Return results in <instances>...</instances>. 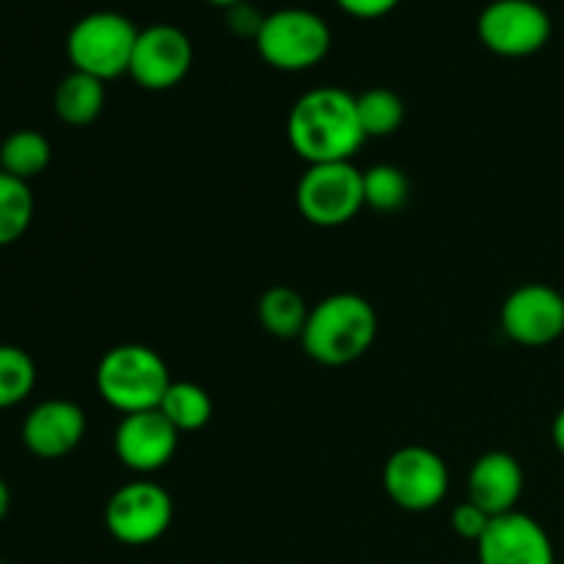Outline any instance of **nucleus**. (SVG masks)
Returning a JSON list of instances; mask_svg holds the SVG:
<instances>
[{
    "mask_svg": "<svg viewBox=\"0 0 564 564\" xmlns=\"http://www.w3.org/2000/svg\"><path fill=\"white\" fill-rule=\"evenodd\" d=\"M53 108L64 124L88 127L102 116L105 110V83L86 72L72 69L64 80L55 86Z\"/></svg>",
    "mask_w": 564,
    "mask_h": 564,
    "instance_id": "16",
    "label": "nucleus"
},
{
    "mask_svg": "<svg viewBox=\"0 0 564 564\" xmlns=\"http://www.w3.org/2000/svg\"><path fill=\"white\" fill-rule=\"evenodd\" d=\"M345 14L358 17V20H378V17L391 14L400 6V0H336Z\"/></svg>",
    "mask_w": 564,
    "mask_h": 564,
    "instance_id": "26",
    "label": "nucleus"
},
{
    "mask_svg": "<svg viewBox=\"0 0 564 564\" xmlns=\"http://www.w3.org/2000/svg\"><path fill=\"white\" fill-rule=\"evenodd\" d=\"M330 25L312 9L286 6L270 11L257 36L262 61L281 72H306L330 53Z\"/></svg>",
    "mask_w": 564,
    "mask_h": 564,
    "instance_id": "5",
    "label": "nucleus"
},
{
    "mask_svg": "<svg viewBox=\"0 0 564 564\" xmlns=\"http://www.w3.org/2000/svg\"><path fill=\"white\" fill-rule=\"evenodd\" d=\"M523 468L518 457L510 452H488L477 457V463L468 471V501L490 518L507 516L518 510V501L523 496Z\"/></svg>",
    "mask_w": 564,
    "mask_h": 564,
    "instance_id": "15",
    "label": "nucleus"
},
{
    "mask_svg": "<svg viewBox=\"0 0 564 564\" xmlns=\"http://www.w3.org/2000/svg\"><path fill=\"white\" fill-rule=\"evenodd\" d=\"M452 532L457 534V538L463 540H471V543H479V538H482L485 532H488L490 521L494 518L488 516L485 510H479L477 505H471V501H463V505H457L455 510H452Z\"/></svg>",
    "mask_w": 564,
    "mask_h": 564,
    "instance_id": "24",
    "label": "nucleus"
},
{
    "mask_svg": "<svg viewBox=\"0 0 564 564\" xmlns=\"http://www.w3.org/2000/svg\"><path fill=\"white\" fill-rule=\"evenodd\" d=\"M207 3H213V6H218V9H229V6H235V3H240V0H207Z\"/></svg>",
    "mask_w": 564,
    "mask_h": 564,
    "instance_id": "29",
    "label": "nucleus"
},
{
    "mask_svg": "<svg viewBox=\"0 0 564 564\" xmlns=\"http://www.w3.org/2000/svg\"><path fill=\"white\" fill-rule=\"evenodd\" d=\"M312 306L292 286H270L259 297V323L275 339H301Z\"/></svg>",
    "mask_w": 564,
    "mask_h": 564,
    "instance_id": "17",
    "label": "nucleus"
},
{
    "mask_svg": "<svg viewBox=\"0 0 564 564\" xmlns=\"http://www.w3.org/2000/svg\"><path fill=\"white\" fill-rule=\"evenodd\" d=\"M180 433H196L213 419V397L193 380H171L163 402L158 408Z\"/></svg>",
    "mask_w": 564,
    "mask_h": 564,
    "instance_id": "19",
    "label": "nucleus"
},
{
    "mask_svg": "<svg viewBox=\"0 0 564 564\" xmlns=\"http://www.w3.org/2000/svg\"><path fill=\"white\" fill-rule=\"evenodd\" d=\"M264 17L268 14H262V11H259L251 0H240V3H235L226 9V25H229V31L235 33V36L257 42L259 31H262V25H264Z\"/></svg>",
    "mask_w": 564,
    "mask_h": 564,
    "instance_id": "25",
    "label": "nucleus"
},
{
    "mask_svg": "<svg viewBox=\"0 0 564 564\" xmlns=\"http://www.w3.org/2000/svg\"><path fill=\"white\" fill-rule=\"evenodd\" d=\"M36 386V364L22 347L0 345V411L31 397Z\"/></svg>",
    "mask_w": 564,
    "mask_h": 564,
    "instance_id": "23",
    "label": "nucleus"
},
{
    "mask_svg": "<svg viewBox=\"0 0 564 564\" xmlns=\"http://www.w3.org/2000/svg\"><path fill=\"white\" fill-rule=\"evenodd\" d=\"M180 430L160 411H141L121 416L113 435L116 457L135 474H154L174 460L180 449Z\"/></svg>",
    "mask_w": 564,
    "mask_h": 564,
    "instance_id": "13",
    "label": "nucleus"
},
{
    "mask_svg": "<svg viewBox=\"0 0 564 564\" xmlns=\"http://www.w3.org/2000/svg\"><path fill=\"white\" fill-rule=\"evenodd\" d=\"M356 108L367 141L394 135L405 121V102L391 88H369V91L356 94Z\"/></svg>",
    "mask_w": 564,
    "mask_h": 564,
    "instance_id": "21",
    "label": "nucleus"
},
{
    "mask_svg": "<svg viewBox=\"0 0 564 564\" xmlns=\"http://www.w3.org/2000/svg\"><path fill=\"white\" fill-rule=\"evenodd\" d=\"M411 198V180L391 163L364 171V204L375 213H400Z\"/></svg>",
    "mask_w": 564,
    "mask_h": 564,
    "instance_id": "22",
    "label": "nucleus"
},
{
    "mask_svg": "<svg viewBox=\"0 0 564 564\" xmlns=\"http://www.w3.org/2000/svg\"><path fill=\"white\" fill-rule=\"evenodd\" d=\"M9 510H11V490L9 485L0 479V523H3V518L9 516Z\"/></svg>",
    "mask_w": 564,
    "mask_h": 564,
    "instance_id": "28",
    "label": "nucleus"
},
{
    "mask_svg": "<svg viewBox=\"0 0 564 564\" xmlns=\"http://www.w3.org/2000/svg\"><path fill=\"white\" fill-rule=\"evenodd\" d=\"M174 521V499L169 490L149 479H135L116 490L105 505V527L110 538L130 549L152 545Z\"/></svg>",
    "mask_w": 564,
    "mask_h": 564,
    "instance_id": "7",
    "label": "nucleus"
},
{
    "mask_svg": "<svg viewBox=\"0 0 564 564\" xmlns=\"http://www.w3.org/2000/svg\"><path fill=\"white\" fill-rule=\"evenodd\" d=\"M554 22L534 0H490L477 20L479 42L501 58H527L549 44Z\"/></svg>",
    "mask_w": 564,
    "mask_h": 564,
    "instance_id": "8",
    "label": "nucleus"
},
{
    "mask_svg": "<svg viewBox=\"0 0 564 564\" xmlns=\"http://www.w3.org/2000/svg\"><path fill=\"white\" fill-rule=\"evenodd\" d=\"M86 438V413L72 400H44L22 422V444L42 460L72 455Z\"/></svg>",
    "mask_w": 564,
    "mask_h": 564,
    "instance_id": "14",
    "label": "nucleus"
},
{
    "mask_svg": "<svg viewBox=\"0 0 564 564\" xmlns=\"http://www.w3.org/2000/svg\"><path fill=\"white\" fill-rule=\"evenodd\" d=\"M501 330L521 347H549L564 334V295L551 284H523L501 306Z\"/></svg>",
    "mask_w": 564,
    "mask_h": 564,
    "instance_id": "11",
    "label": "nucleus"
},
{
    "mask_svg": "<svg viewBox=\"0 0 564 564\" xmlns=\"http://www.w3.org/2000/svg\"><path fill=\"white\" fill-rule=\"evenodd\" d=\"M169 386V364L147 345H116L99 358L97 391L121 416L158 411Z\"/></svg>",
    "mask_w": 564,
    "mask_h": 564,
    "instance_id": "3",
    "label": "nucleus"
},
{
    "mask_svg": "<svg viewBox=\"0 0 564 564\" xmlns=\"http://www.w3.org/2000/svg\"><path fill=\"white\" fill-rule=\"evenodd\" d=\"M292 152L308 165L345 163L364 147L356 94L339 86H319L295 99L286 119Z\"/></svg>",
    "mask_w": 564,
    "mask_h": 564,
    "instance_id": "1",
    "label": "nucleus"
},
{
    "mask_svg": "<svg viewBox=\"0 0 564 564\" xmlns=\"http://www.w3.org/2000/svg\"><path fill=\"white\" fill-rule=\"evenodd\" d=\"M53 160L50 141L36 130H17L0 143V171L28 182L42 176Z\"/></svg>",
    "mask_w": 564,
    "mask_h": 564,
    "instance_id": "18",
    "label": "nucleus"
},
{
    "mask_svg": "<svg viewBox=\"0 0 564 564\" xmlns=\"http://www.w3.org/2000/svg\"><path fill=\"white\" fill-rule=\"evenodd\" d=\"M383 490L400 510L430 512L449 494V468L427 446H402L386 460Z\"/></svg>",
    "mask_w": 564,
    "mask_h": 564,
    "instance_id": "9",
    "label": "nucleus"
},
{
    "mask_svg": "<svg viewBox=\"0 0 564 564\" xmlns=\"http://www.w3.org/2000/svg\"><path fill=\"white\" fill-rule=\"evenodd\" d=\"M193 42L180 25L158 22L138 31L127 75L147 91H169L176 88L193 69Z\"/></svg>",
    "mask_w": 564,
    "mask_h": 564,
    "instance_id": "10",
    "label": "nucleus"
},
{
    "mask_svg": "<svg viewBox=\"0 0 564 564\" xmlns=\"http://www.w3.org/2000/svg\"><path fill=\"white\" fill-rule=\"evenodd\" d=\"M378 339V312L356 292H336L312 306L301 345L323 367H347L372 350Z\"/></svg>",
    "mask_w": 564,
    "mask_h": 564,
    "instance_id": "2",
    "label": "nucleus"
},
{
    "mask_svg": "<svg viewBox=\"0 0 564 564\" xmlns=\"http://www.w3.org/2000/svg\"><path fill=\"white\" fill-rule=\"evenodd\" d=\"M297 213L319 229L345 226L361 213L364 204V171L350 160L345 163H317L303 171L295 187Z\"/></svg>",
    "mask_w": 564,
    "mask_h": 564,
    "instance_id": "6",
    "label": "nucleus"
},
{
    "mask_svg": "<svg viewBox=\"0 0 564 564\" xmlns=\"http://www.w3.org/2000/svg\"><path fill=\"white\" fill-rule=\"evenodd\" d=\"M479 564H556L551 534L540 521L516 510L490 521L477 543Z\"/></svg>",
    "mask_w": 564,
    "mask_h": 564,
    "instance_id": "12",
    "label": "nucleus"
},
{
    "mask_svg": "<svg viewBox=\"0 0 564 564\" xmlns=\"http://www.w3.org/2000/svg\"><path fill=\"white\" fill-rule=\"evenodd\" d=\"M135 22L119 11H91L69 28L66 55L72 69L86 72L108 83L130 72L132 50L138 42Z\"/></svg>",
    "mask_w": 564,
    "mask_h": 564,
    "instance_id": "4",
    "label": "nucleus"
},
{
    "mask_svg": "<svg viewBox=\"0 0 564 564\" xmlns=\"http://www.w3.org/2000/svg\"><path fill=\"white\" fill-rule=\"evenodd\" d=\"M551 441H554L556 452L564 457V408L554 416V424H551Z\"/></svg>",
    "mask_w": 564,
    "mask_h": 564,
    "instance_id": "27",
    "label": "nucleus"
},
{
    "mask_svg": "<svg viewBox=\"0 0 564 564\" xmlns=\"http://www.w3.org/2000/svg\"><path fill=\"white\" fill-rule=\"evenodd\" d=\"M33 193L31 185L17 176L0 171V248L22 240L33 220Z\"/></svg>",
    "mask_w": 564,
    "mask_h": 564,
    "instance_id": "20",
    "label": "nucleus"
}]
</instances>
